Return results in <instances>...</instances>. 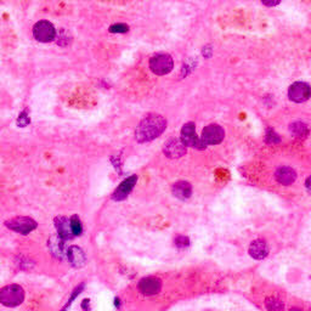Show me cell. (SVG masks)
<instances>
[{"mask_svg": "<svg viewBox=\"0 0 311 311\" xmlns=\"http://www.w3.org/2000/svg\"><path fill=\"white\" fill-rule=\"evenodd\" d=\"M167 128V121L162 116L151 114L141 121L136 128L135 138L138 142H148L157 138Z\"/></svg>", "mask_w": 311, "mask_h": 311, "instance_id": "6da1fadb", "label": "cell"}, {"mask_svg": "<svg viewBox=\"0 0 311 311\" xmlns=\"http://www.w3.org/2000/svg\"><path fill=\"white\" fill-rule=\"evenodd\" d=\"M24 292L17 284H10V286L4 287L0 292V301L5 306H17L23 301Z\"/></svg>", "mask_w": 311, "mask_h": 311, "instance_id": "7a4b0ae2", "label": "cell"}, {"mask_svg": "<svg viewBox=\"0 0 311 311\" xmlns=\"http://www.w3.org/2000/svg\"><path fill=\"white\" fill-rule=\"evenodd\" d=\"M173 58L168 53H157L150 60L151 70L157 75L168 74L173 69Z\"/></svg>", "mask_w": 311, "mask_h": 311, "instance_id": "3957f363", "label": "cell"}, {"mask_svg": "<svg viewBox=\"0 0 311 311\" xmlns=\"http://www.w3.org/2000/svg\"><path fill=\"white\" fill-rule=\"evenodd\" d=\"M33 35L40 43L52 41L56 36L55 27L49 21H39L33 27Z\"/></svg>", "mask_w": 311, "mask_h": 311, "instance_id": "277c9868", "label": "cell"}, {"mask_svg": "<svg viewBox=\"0 0 311 311\" xmlns=\"http://www.w3.org/2000/svg\"><path fill=\"white\" fill-rule=\"evenodd\" d=\"M225 138V131L218 124H209L202 131L201 140L203 145H218Z\"/></svg>", "mask_w": 311, "mask_h": 311, "instance_id": "5b68a950", "label": "cell"}, {"mask_svg": "<svg viewBox=\"0 0 311 311\" xmlns=\"http://www.w3.org/2000/svg\"><path fill=\"white\" fill-rule=\"evenodd\" d=\"M288 96L294 102H305L311 96V87L308 83L296 82L292 84L288 89Z\"/></svg>", "mask_w": 311, "mask_h": 311, "instance_id": "8992f818", "label": "cell"}, {"mask_svg": "<svg viewBox=\"0 0 311 311\" xmlns=\"http://www.w3.org/2000/svg\"><path fill=\"white\" fill-rule=\"evenodd\" d=\"M6 226L9 228H11L12 231H15V232L27 235V233L32 232L34 228H36V223L31 218L18 216V218H14L7 221Z\"/></svg>", "mask_w": 311, "mask_h": 311, "instance_id": "52a82bcc", "label": "cell"}, {"mask_svg": "<svg viewBox=\"0 0 311 311\" xmlns=\"http://www.w3.org/2000/svg\"><path fill=\"white\" fill-rule=\"evenodd\" d=\"M182 142L187 146V147H199L201 148L203 145L201 138L197 136L196 128H194L193 123H186L181 129V138Z\"/></svg>", "mask_w": 311, "mask_h": 311, "instance_id": "ba28073f", "label": "cell"}, {"mask_svg": "<svg viewBox=\"0 0 311 311\" xmlns=\"http://www.w3.org/2000/svg\"><path fill=\"white\" fill-rule=\"evenodd\" d=\"M66 240H63L61 236H52V237L49 240L48 245L49 249H50L51 254L53 255L57 259H63L65 257H67L68 248L66 245Z\"/></svg>", "mask_w": 311, "mask_h": 311, "instance_id": "9c48e42d", "label": "cell"}, {"mask_svg": "<svg viewBox=\"0 0 311 311\" xmlns=\"http://www.w3.org/2000/svg\"><path fill=\"white\" fill-rule=\"evenodd\" d=\"M136 181H138V176H136V175H131L130 177L124 180V181L119 185L118 189L114 191L112 198H113L114 201H123V199H125L126 197H128V194L131 192V190L134 189V186H135Z\"/></svg>", "mask_w": 311, "mask_h": 311, "instance_id": "30bf717a", "label": "cell"}, {"mask_svg": "<svg viewBox=\"0 0 311 311\" xmlns=\"http://www.w3.org/2000/svg\"><path fill=\"white\" fill-rule=\"evenodd\" d=\"M186 147L187 146L182 142L181 138H173V140L168 141L165 145L164 153L169 158L181 157L186 153Z\"/></svg>", "mask_w": 311, "mask_h": 311, "instance_id": "8fae6325", "label": "cell"}, {"mask_svg": "<svg viewBox=\"0 0 311 311\" xmlns=\"http://www.w3.org/2000/svg\"><path fill=\"white\" fill-rule=\"evenodd\" d=\"M138 289L146 295H153L158 293L160 289V281L156 277H146L138 283Z\"/></svg>", "mask_w": 311, "mask_h": 311, "instance_id": "7c38bea8", "label": "cell"}, {"mask_svg": "<svg viewBox=\"0 0 311 311\" xmlns=\"http://www.w3.org/2000/svg\"><path fill=\"white\" fill-rule=\"evenodd\" d=\"M55 227L57 230V235L61 236L63 240H70L73 237L72 225H70V219L68 220L65 216H58L55 219Z\"/></svg>", "mask_w": 311, "mask_h": 311, "instance_id": "4fadbf2b", "label": "cell"}, {"mask_svg": "<svg viewBox=\"0 0 311 311\" xmlns=\"http://www.w3.org/2000/svg\"><path fill=\"white\" fill-rule=\"evenodd\" d=\"M67 258L74 267H82L85 264V260H86L85 253L83 252L82 248L77 247V245H72V247L68 248Z\"/></svg>", "mask_w": 311, "mask_h": 311, "instance_id": "5bb4252c", "label": "cell"}, {"mask_svg": "<svg viewBox=\"0 0 311 311\" xmlns=\"http://www.w3.org/2000/svg\"><path fill=\"white\" fill-rule=\"evenodd\" d=\"M249 254L252 255L254 259H264L267 254H269V247H267L266 242L262 240H255L249 245Z\"/></svg>", "mask_w": 311, "mask_h": 311, "instance_id": "9a60e30c", "label": "cell"}, {"mask_svg": "<svg viewBox=\"0 0 311 311\" xmlns=\"http://www.w3.org/2000/svg\"><path fill=\"white\" fill-rule=\"evenodd\" d=\"M275 176H276V180L279 182V184L291 185L295 181L296 173L289 167H281L277 169Z\"/></svg>", "mask_w": 311, "mask_h": 311, "instance_id": "2e32d148", "label": "cell"}, {"mask_svg": "<svg viewBox=\"0 0 311 311\" xmlns=\"http://www.w3.org/2000/svg\"><path fill=\"white\" fill-rule=\"evenodd\" d=\"M173 193H174L175 197L180 199H187L191 197L192 193V187L189 182L186 181H179L175 182L173 185Z\"/></svg>", "mask_w": 311, "mask_h": 311, "instance_id": "e0dca14e", "label": "cell"}, {"mask_svg": "<svg viewBox=\"0 0 311 311\" xmlns=\"http://www.w3.org/2000/svg\"><path fill=\"white\" fill-rule=\"evenodd\" d=\"M291 131L294 136H304L308 133V129H306L305 124L296 121V123H293L291 125Z\"/></svg>", "mask_w": 311, "mask_h": 311, "instance_id": "ac0fdd59", "label": "cell"}, {"mask_svg": "<svg viewBox=\"0 0 311 311\" xmlns=\"http://www.w3.org/2000/svg\"><path fill=\"white\" fill-rule=\"evenodd\" d=\"M266 308L269 311H282L283 310V304L276 298H269L266 300Z\"/></svg>", "mask_w": 311, "mask_h": 311, "instance_id": "d6986e66", "label": "cell"}, {"mask_svg": "<svg viewBox=\"0 0 311 311\" xmlns=\"http://www.w3.org/2000/svg\"><path fill=\"white\" fill-rule=\"evenodd\" d=\"M70 225H72V231H73V235L78 236L82 233L83 227H82V223H80L79 218L77 215L72 216L70 218Z\"/></svg>", "mask_w": 311, "mask_h": 311, "instance_id": "ffe728a7", "label": "cell"}, {"mask_svg": "<svg viewBox=\"0 0 311 311\" xmlns=\"http://www.w3.org/2000/svg\"><path fill=\"white\" fill-rule=\"evenodd\" d=\"M129 27L124 23L113 24V26L109 27V32H111V33H126Z\"/></svg>", "mask_w": 311, "mask_h": 311, "instance_id": "44dd1931", "label": "cell"}, {"mask_svg": "<svg viewBox=\"0 0 311 311\" xmlns=\"http://www.w3.org/2000/svg\"><path fill=\"white\" fill-rule=\"evenodd\" d=\"M29 123H31V119H29L28 114H27L26 112H22L18 116V119H17V124H18L19 126H27Z\"/></svg>", "mask_w": 311, "mask_h": 311, "instance_id": "7402d4cb", "label": "cell"}, {"mask_svg": "<svg viewBox=\"0 0 311 311\" xmlns=\"http://www.w3.org/2000/svg\"><path fill=\"white\" fill-rule=\"evenodd\" d=\"M190 243L189 238L187 237H184V236H179V237H176V240H175V244L177 245V247L180 248H185L187 247Z\"/></svg>", "mask_w": 311, "mask_h": 311, "instance_id": "603a6c76", "label": "cell"}, {"mask_svg": "<svg viewBox=\"0 0 311 311\" xmlns=\"http://www.w3.org/2000/svg\"><path fill=\"white\" fill-rule=\"evenodd\" d=\"M305 186H306V189L309 190V191L311 192V175L310 176H309V179L306 180V182H305Z\"/></svg>", "mask_w": 311, "mask_h": 311, "instance_id": "cb8c5ba5", "label": "cell"}, {"mask_svg": "<svg viewBox=\"0 0 311 311\" xmlns=\"http://www.w3.org/2000/svg\"><path fill=\"white\" fill-rule=\"evenodd\" d=\"M262 4L267 5V6H274V5L279 4V1H262Z\"/></svg>", "mask_w": 311, "mask_h": 311, "instance_id": "d4e9b609", "label": "cell"}, {"mask_svg": "<svg viewBox=\"0 0 311 311\" xmlns=\"http://www.w3.org/2000/svg\"><path fill=\"white\" fill-rule=\"evenodd\" d=\"M292 311H300V310H296V309H293V310H292Z\"/></svg>", "mask_w": 311, "mask_h": 311, "instance_id": "484cf974", "label": "cell"}]
</instances>
